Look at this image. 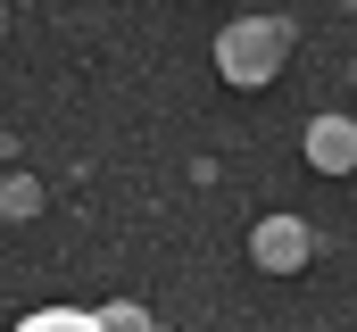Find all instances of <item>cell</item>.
Wrapping results in <instances>:
<instances>
[{
  "mask_svg": "<svg viewBox=\"0 0 357 332\" xmlns=\"http://www.w3.org/2000/svg\"><path fill=\"white\" fill-rule=\"evenodd\" d=\"M282 59H291V25H282V17H241V25L216 33V67H225V83H274Z\"/></svg>",
  "mask_w": 357,
  "mask_h": 332,
  "instance_id": "6da1fadb",
  "label": "cell"
},
{
  "mask_svg": "<svg viewBox=\"0 0 357 332\" xmlns=\"http://www.w3.org/2000/svg\"><path fill=\"white\" fill-rule=\"evenodd\" d=\"M250 257H258L266 274H299V266H307V225H299V216H266V225L250 233Z\"/></svg>",
  "mask_w": 357,
  "mask_h": 332,
  "instance_id": "7a4b0ae2",
  "label": "cell"
},
{
  "mask_svg": "<svg viewBox=\"0 0 357 332\" xmlns=\"http://www.w3.org/2000/svg\"><path fill=\"white\" fill-rule=\"evenodd\" d=\"M307 166L316 174H357V125L349 116H316L307 125Z\"/></svg>",
  "mask_w": 357,
  "mask_h": 332,
  "instance_id": "3957f363",
  "label": "cell"
},
{
  "mask_svg": "<svg viewBox=\"0 0 357 332\" xmlns=\"http://www.w3.org/2000/svg\"><path fill=\"white\" fill-rule=\"evenodd\" d=\"M17 332H100V316H84V308H42V316H25Z\"/></svg>",
  "mask_w": 357,
  "mask_h": 332,
  "instance_id": "277c9868",
  "label": "cell"
},
{
  "mask_svg": "<svg viewBox=\"0 0 357 332\" xmlns=\"http://www.w3.org/2000/svg\"><path fill=\"white\" fill-rule=\"evenodd\" d=\"M33 208H42V183L33 174H8L0 183V216H33Z\"/></svg>",
  "mask_w": 357,
  "mask_h": 332,
  "instance_id": "5b68a950",
  "label": "cell"
},
{
  "mask_svg": "<svg viewBox=\"0 0 357 332\" xmlns=\"http://www.w3.org/2000/svg\"><path fill=\"white\" fill-rule=\"evenodd\" d=\"M91 316H100V332H158L142 308H133V299H108V308H91Z\"/></svg>",
  "mask_w": 357,
  "mask_h": 332,
  "instance_id": "8992f818",
  "label": "cell"
}]
</instances>
